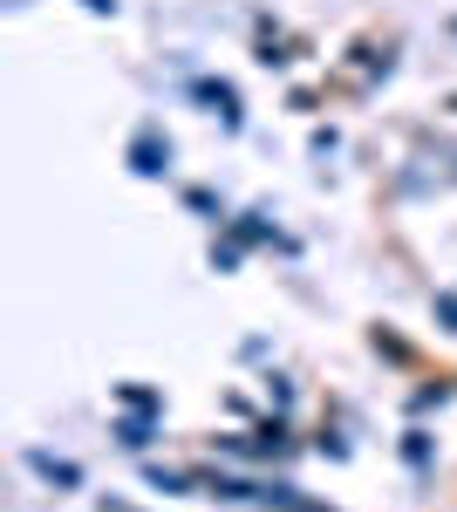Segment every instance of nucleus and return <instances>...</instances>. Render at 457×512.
Returning a JSON list of instances; mask_svg holds the SVG:
<instances>
[{
  "label": "nucleus",
  "instance_id": "obj_3",
  "mask_svg": "<svg viewBox=\"0 0 457 512\" xmlns=\"http://www.w3.org/2000/svg\"><path fill=\"white\" fill-rule=\"evenodd\" d=\"M28 465H35L41 478H55V485H82V472H76V465H62V458H48V451H35Z\"/></svg>",
  "mask_w": 457,
  "mask_h": 512
},
{
  "label": "nucleus",
  "instance_id": "obj_1",
  "mask_svg": "<svg viewBox=\"0 0 457 512\" xmlns=\"http://www.w3.org/2000/svg\"><path fill=\"white\" fill-rule=\"evenodd\" d=\"M191 96L212 103V117L226 123V130H239V96H232V82H191Z\"/></svg>",
  "mask_w": 457,
  "mask_h": 512
},
{
  "label": "nucleus",
  "instance_id": "obj_4",
  "mask_svg": "<svg viewBox=\"0 0 457 512\" xmlns=\"http://www.w3.org/2000/svg\"><path fill=\"white\" fill-rule=\"evenodd\" d=\"M116 437H123L130 451H144V444H151V424H137V417H130V424H116Z\"/></svg>",
  "mask_w": 457,
  "mask_h": 512
},
{
  "label": "nucleus",
  "instance_id": "obj_7",
  "mask_svg": "<svg viewBox=\"0 0 457 512\" xmlns=\"http://www.w3.org/2000/svg\"><path fill=\"white\" fill-rule=\"evenodd\" d=\"M82 7H89V14H116V0H82Z\"/></svg>",
  "mask_w": 457,
  "mask_h": 512
},
{
  "label": "nucleus",
  "instance_id": "obj_5",
  "mask_svg": "<svg viewBox=\"0 0 457 512\" xmlns=\"http://www.w3.org/2000/svg\"><path fill=\"white\" fill-rule=\"evenodd\" d=\"M403 451H410V465H430V437H423V431H410V444H403Z\"/></svg>",
  "mask_w": 457,
  "mask_h": 512
},
{
  "label": "nucleus",
  "instance_id": "obj_6",
  "mask_svg": "<svg viewBox=\"0 0 457 512\" xmlns=\"http://www.w3.org/2000/svg\"><path fill=\"white\" fill-rule=\"evenodd\" d=\"M437 315H444V321H457V294H437Z\"/></svg>",
  "mask_w": 457,
  "mask_h": 512
},
{
  "label": "nucleus",
  "instance_id": "obj_2",
  "mask_svg": "<svg viewBox=\"0 0 457 512\" xmlns=\"http://www.w3.org/2000/svg\"><path fill=\"white\" fill-rule=\"evenodd\" d=\"M130 164H137L144 178H157V171H171V144H157V137H137V144H130Z\"/></svg>",
  "mask_w": 457,
  "mask_h": 512
}]
</instances>
